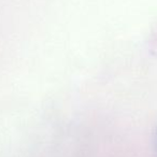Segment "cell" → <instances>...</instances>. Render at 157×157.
Masks as SVG:
<instances>
[{
	"label": "cell",
	"mask_w": 157,
	"mask_h": 157,
	"mask_svg": "<svg viewBox=\"0 0 157 157\" xmlns=\"http://www.w3.org/2000/svg\"><path fill=\"white\" fill-rule=\"evenodd\" d=\"M154 147H155V152H156V155H157V128L154 132Z\"/></svg>",
	"instance_id": "6da1fadb"
}]
</instances>
